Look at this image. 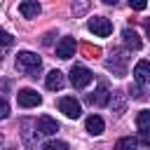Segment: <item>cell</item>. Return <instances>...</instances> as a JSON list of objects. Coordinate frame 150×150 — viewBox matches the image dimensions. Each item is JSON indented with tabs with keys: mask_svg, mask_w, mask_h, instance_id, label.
I'll return each instance as SVG.
<instances>
[{
	"mask_svg": "<svg viewBox=\"0 0 150 150\" xmlns=\"http://www.w3.org/2000/svg\"><path fill=\"white\" fill-rule=\"evenodd\" d=\"M45 84H47V89H49V91H59V89H63L66 77H63V73H61V70H49V73H47V77H45Z\"/></svg>",
	"mask_w": 150,
	"mask_h": 150,
	"instance_id": "12",
	"label": "cell"
},
{
	"mask_svg": "<svg viewBox=\"0 0 150 150\" xmlns=\"http://www.w3.org/2000/svg\"><path fill=\"white\" fill-rule=\"evenodd\" d=\"M115 150H138V138H134V136H122V138H117Z\"/></svg>",
	"mask_w": 150,
	"mask_h": 150,
	"instance_id": "16",
	"label": "cell"
},
{
	"mask_svg": "<svg viewBox=\"0 0 150 150\" xmlns=\"http://www.w3.org/2000/svg\"><path fill=\"white\" fill-rule=\"evenodd\" d=\"M87 28H89L94 35H98V38H108V35L112 33V21L105 19V16H91L89 23H87Z\"/></svg>",
	"mask_w": 150,
	"mask_h": 150,
	"instance_id": "4",
	"label": "cell"
},
{
	"mask_svg": "<svg viewBox=\"0 0 150 150\" xmlns=\"http://www.w3.org/2000/svg\"><path fill=\"white\" fill-rule=\"evenodd\" d=\"M35 129H38V134H42V136H54V134L59 131V122H56L54 117H49V115H42V117L35 122Z\"/></svg>",
	"mask_w": 150,
	"mask_h": 150,
	"instance_id": "8",
	"label": "cell"
},
{
	"mask_svg": "<svg viewBox=\"0 0 150 150\" xmlns=\"http://www.w3.org/2000/svg\"><path fill=\"white\" fill-rule=\"evenodd\" d=\"M122 40H124V45H127L129 49H134V52H138V49L143 47V42H141V38H138V33H136L134 28H124V30H122Z\"/></svg>",
	"mask_w": 150,
	"mask_h": 150,
	"instance_id": "13",
	"label": "cell"
},
{
	"mask_svg": "<svg viewBox=\"0 0 150 150\" xmlns=\"http://www.w3.org/2000/svg\"><path fill=\"white\" fill-rule=\"evenodd\" d=\"M127 61H129V56H127L122 49H115V52L110 54V59L105 61V68L112 70L117 77H122V75H127Z\"/></svg>",
	"mask_w": 150,
	"mask_h": 150,
	"instance_id": "3",
	"label": "cell"
},
{
	"mask_svg": "<svg viewBox=\"0 0 150 150\" xmlns=\"http://www.w3.org/2000/svg\"><path fill=\"white\" fill-rule=\"evenodd\" d=\"M7 115H9V105H7V101L0 98V120H5Z\"/></svg>",
	"mask_w": 150,
	"mask_h": 150,
	"instance_id": "20",
	"label": "cell"
},
{
	"mask_svg": "<svg viewBox=\"0 0 150 150\" xmlns=\"http://www.w3.org/2000/svg\"><path fill=\"white\" fill-rule=\"evenodd\" d=\"M124 108H127V96H124L122 91H115V94H112V110H115L117 115H122Z\"/></svg>",
	"mask_w": 150,
	"mask_h": 150,
	"instance_id": "17",
	"label": "cell"
},
{
	"mask_svg": "<svg viewBox=\"0 0 150 150\" xmlns=\"http://www.w3.org/2000/svg\"><path fill=\"white\" fill-rule=\"evenodd\" d=\"M73 54H75V38H70V35L61 38L59 45H56V56L59 59H70Z\"/></svg>",
	"mask_w": 150,
	"mask_h": 150,
	"instance_id": "10",
	"label": "cell"
},
{
	"mask_svg": "<svg viewBox=\"0 0 150 150\" xmlns=\"http://www.w3.org/2000/svg\"><path fill=\"white\" fill-rule=\"evenodd\" d=\"M19 12H21L23 19H35L40 14V2L38 0H26V2L19 5Z\"/></svg>",
	"mask_w": 150,
	"mask_h": 150,
	"instance_id": "14",
	"label": "cell"
},
{
	"mask_svg": "<svg viewBox=\"0 0 150 150\" xmlns=\"http://www.w3.org/2000/svg\"><path fill=\"white\" fill-rule=\"evenodd\" d=\"M131 96H134V98H145V91L138 89V87H134V89H131Z\"/></svg>",
	"mask_w": 150,
	"mask_h": 150,
	"instance_id": "22",
	"label": "cell"
},
{
	"mask_svg": "<svg viewBox=\"0 0 150 150\" xmlns=\"http://www.w3.org/2000/svg\"><path fill=\"white\" fill-rule=\"evenodd\" d=\"M84 9H87L84 2H82V5H73V12H84Z\"/></svg>",
	"mask_w": 150,
	"mask_h": 150,
	"instance_id": "23",
	"label": "cell"
},
{
	"mask_svg": "<svg viewBox=\"0 0 150 150\" xmlns=\"http://www.w3.org/2000/svg\"><path fill=\"white\" fill-rule=\"evenodd\" d=\"M0 63H2V56H0Z\"/></svg>",
	"mask_w": 150,
	"mask_h": 150,
	"instance_id": "24",
	"label": "cell"
},
{
	"mask_svg": "<svg viewBox=\"0 0 150 150\" xmlns=\"http://www.w3.org/2000/svg\"><path fill=\"white\" fill-rule=\"evenodd\" d=\"M129 5H131L134 9H145V7H148V2H145V0H134V2H129Z\"/></svg>",
	"mask_w": 150,
	"mask_h": 150,
	"instance_id": "21",
	"label": "cell"
},
{
	"mask_svg": "<svg viewBox=\"0 0 150 150\" xmlns=\"http://www.w3.org/2000/svg\"><path fill=\"white\" fill-rule=\"evenodd\" d=\"M40 150H68V143L66 141H47Z\"/></svg>",
	"mask_w": 150,
	"mask_h": 150,
	"instance_id": "18",
	"label": "cell"
},
{
	"mask_svg": "<svg viewBox=\"0 0 150 150\" xmlns=\"http://www.w3.org/2000/svg\"><path fill=\"white\" fill-rule=\"evenodd\" d=\"M59 110H61L66 117H70V120H77V117L82 115L80 101H77L75 96H63V98H59Z\"/></svg>",
	"mask_w": 150,
	"mask_h": 150,
	"instance_id": "5",
	"label": "cell"
},
{
	"mask_svg": "<svg viewBox=\"0 0 150 150\" xmlns=\"http://www.w3.org/2000/svg\"><path fill=\"white\" fill-rule=\"evenodd\" d=\"M12 42H14V38H12L5 28H0V45H2V47H9Z\"/></svg>",
	"mask_w": 150,
	"mask_h": 150,
	"instance_id": "19",
	"label": "cell"
},
{
	"mask_svg": "<svg viewBox=\"0 0 150 150\" xmlns=\"http://www.w3.org/2000/svg\"><path fill=\"white\" fill-rule=\"evenodd\" d=\"M134 80H136V87L138 89H148V84H150V63L145 61V59H141L138 63H136V68H134Z\"/></svg>",
	"mask_w": 150,
	"mask_h": 150,
	"instance_id": "6",
	"label": "cell"
},
{
	"mask_svg": "<svg viewBox=\"0 0 150 150\" xmlns=\"http://www.w3.org/2000/svg\"><path fill=\"white\" fill-rule=\"evenodd\" d=\"M87 101H89L91 105H98V108H101V105H108V103H110V91H108V87H105V84H98L96 91L87 96Z\"/></svg>",
	"mask_w": 150,
	"mask_h": 150,
	"instance_id": "11",
	"label": "cell"
},
{
	"mask_svg": "<svg viewBox=\"0 0 150 150\" xmlns=\"http://www.w3.org/2000/svg\"><path fill=\"white\" fill-rule=\"evenodd\" d=\"M136 127H138V134L143 136V145H150V110H141L138 117H136Z\"/></svg>",
	"mask_w": 150,
	"mask_h": 150,
	"instance_id": "9",
	"label": "cell"
},
{
	"mask_svg": "<svg viewBox=\"0 0 150 150\" xmlns=\"http://www.w3.org/2000/svg\"><path fill=\"white\" fill-rule=\"evenodd\" d=\"M40 66H42V59L35 54V52H19L16 54V68L30 77H38L40 73Z\"/></svg>",
	"mask_w": 150,
	"mask_h": 150,
	"instance_id": "1",
	"label": "cell"
},
{
	"mask_svg": "<svg viewBox=\"0 0 150 150\" xmlns=\"http://www.w3.org/2000/svg\"><path fill=\"white\" fill-rule=\"evenodd\" d=\"M16 101H19V105L21 108H35V105H40L42 103V96L35 91V89H19V94H16Z\"/></svg>",
	"mask_w": 150,
	"mask_h": 150,
	"instance_id": "7",
	"label": "cell"
},
{
	"mask_svg": "<svg viewBox=\"0 0 150 150\" xmlns=\"http://www.w3.org/2000/svg\"><path fill=\"white\" fill-rule=\"evenodd\" d=\"M91 80H94V73H91L87 66H73V68H70V82H73L75 89H84V87H89Z\"/></svg>",
	"mask_w": 150,
	"mask_h": 150,
	"instance_id": "2",
	"label": "cell"
},
{
	"mask_svg": "<svg viewBox=\"0 0 150 150\" xmlns=\"http://www.w3.org/2000/svg\"><path fill=\"white\" fill-rule=\"evenodd\" d=\"M84 127H87V131H89L91 136H98V134H103L105 122H103V117H98V115H89L87 122H84Z\"/></svg>",
	"mask_w": 150,
	"mask_h": 150,
	"instance_id": "15",
	"label": "cell"
}]
</instances>
